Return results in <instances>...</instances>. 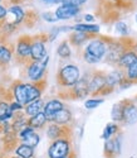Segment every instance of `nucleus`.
<instances>
[{"mask_svg":"<svg viewBox=\"0 0 137 158\" xmlns=\"http://www.w3.org/2000/svg\"><path fill=\"white\" fill-rule=\"evenodd\" d=\"M63 108H64L63 102L59 101V100H57V99L50 100V101H48L47 104H44L43 113H44L45 116H47V120L50 122V120H52V118H53V115L56 114L57 111H59L61 109H63Z\"/></svg>","mask_w":137,"mask_h":158,"instance_id":"nucleus-16","label":"nucleus"},{"mask_svg":"<svg viewBox=\"0 0 137 158\" xmlns=\"http://www.w3.org/2000/svg\"><path fill=\"white\" fill-rule=\"evenodd\" d=\"M72 152V146L68 138H59L53 140L50 147L48 148L49 158H64L69 156Z\"/></svg>","mask_w":137,"mask_h":158,"instance_id":"nucleus-4","label":"nucleus"},{"mask_svg":"<svg viewBox=\"0 0 137 158\" xmlns=\"http://www.w3.org/2000/svg\"><path fill=\"white\" fill-rule=\"evenodd\" d=\"M115 29H116V32H117L118 34H121V35H127V33H128V27H127V24H126L125 22H118V23H116Z\"/></svg>","mask_w":137,"mask_h":158,"instance_id":"nucleus-31","label":"nucleus"},{"mask_svg":"<svg viewBox=\"0 0 137 158\" xmlns=\"http://www.w3.org/2000/svg\"><path fill=\"white\" fill-rule=\"evenodd\" d=\"M125 77L132 84L137 82V61L125 70Z\"/></svg>","mask_w":137,"mask_h":158,"instance_id":"nucleus-29","label":"nucleus"},{"mask_svg":"<svg viewBox=\"0 0 137 158\" xmlns=\"http://www.w3.org/2000/svg\"><path fill=\"white\" fill-rule=\"evenodd\" d=\"M88 39V34L87 33H82V32H74L71 37H69V42L74 46H82Z\"/></svg>","mask_w":137,"mask_h":158,"instance_id":"nucleus-26","label":"nucleus"},{"mask_svg":"<svg viewBox=\"0 0 137 158\" xmlns=\"http://www.w3.org/2000/svg\"><path fill=\"white\" fill-rule=\"evenodd\" d=\"M102 102H103V99H88L84 102V106L87 109H96L97 106H100Z\"/></svg>","mask_w":137,"mask_h":158,"instance_id":"nucleus-32","label":"nucleus"},{"mask_svg":"<svg viewBox=\"0 0 137 158\" xmlns=\"http://www.w3.org/2000/svg\"><path fill=\"white\" fill-rule=\"evenodd\" d=\"M48 56H45L42 61H30L28 63V69H26V75L30 80L35 84L39 81H42V78L44 77L47 63H48Z\"/></svg>","mask_w":137,"mask_h":158,"instance_id":"nucleus-5","label":"nucleus"},{"mask_svg":"<svg viewBox=\"0 0 137 158\" xmlns=\"http://www.w3.org/2000/svg\"><path fill=\"white\" fill-rule=\"evenodd\" d=\"M136 22H137V15H136Z\"/></svg>","mask_w":137,"mask_h":158,"instance_id":"nucleus-43","label":"nucleus"},{"mask_svg":"<svg viewBox=\"0 0 137 158\" xmlns=\"http://www.w3.org/2000/svg\"><path fill=\"white\" fill-rule=\"evenodd\" d=\"M121 135L116 137V138H109L106 140L104 143V153L108 156V157H112V156H116V154H119L121 152Z\"/></svg>","mask_w":137,"mask_h":158,"instance_id":"nucleus-12","label":"nucleus"},{"mask_svg":"<svg viewBox=\"0 0 137 158\" xmlns=\"http://www.w3.org/2000/svg\"><path fill=\"white\" fill-rule=\"evenodd\" d=\"M125 77V73H123L121 70H113L112 72H109L106 75V84L107 87H109L111 90L115 89V86L119 85V82L122 81V78Z\"/></svg>","mask_w":137,"mask_h":158,"instance_id":"nucleus-18","label":"nucleus"},{"mask_svg":"<svg viewBox=\"0 0 137 158\" xmlns=\"http://www.w3.org/2000/svg\"><path fill=\"white\" fill-rule=\"evenodd\" d=\"M11 60V49L5 46L0 44V64H6Z\"/></svg>","mask_w":137,"mask_h":158,"instance_id":"nucleus-27","label":"nucleus"},{"mask_svg":"<svg viewBox=\"0 0 137 158\" xmlns=\"http://www.w3.org/2000/svg\"><path fill=\"white\" fill-rule=\"evenodd\" d=\"M9 158H19L18 156H11V157H9Z\"/></svg>","mask_w":137,"mask_h":158,"instance_id":"nucleus-40","label":"nucleus"},{"mask_svg":"<svg viewBox=\"0 0 137 158\" xmlns=\"http://www.w3.org/2000/svg\"><path fill=\"white\" fill-rule=\"evenodd\" d=\"M43 19L44 20H47V22H52V23H54V22H57L58 20V18L56 17V14L54 13H50V11H47V13H43Z\"/></svg>","mask_w":137,"mask_h":158,"instance_id":"nucleus-34","label":"nucleus"},{"mask_svg":"<svg viewBox=\"0 0 137 158\" xmlns=\"http://www.w3.org/2000/svg\"><path fill=\"white\" fill-rule=\"evenodd\" d=\"M107 52V41L104 38H94L91 39L89 43L87 44L84 53H83V58L87 63L89 64H94L98 63L106 55Z\"/></svg>","mask_w":137,"mask_h":158,"instance_id":"nucleus-1","label":"nucleus"},{"mask_svg":"<svg viewBox=\"0 0 137 158\" xmlns=\"http://www.w3.org/2000/svg\"><path fill=\"white\" fill-rule=\"evenodd\" d=\"M132 48V51L135 52V53H137V43L136 44H133V47H131Z\"/></svg>","mask_w":137,"mask_h":158,"instance_id":"nucleus-39","label":"nucleus"},{"mask_svg":"<svg viewBox=\"0 0 137 158\" xmlns=\"http://www.w3.org/2000/svg\"><path fill=\"white\" fill-rule=\"evenodd\" d=\"M14 116V113L10 109V105L5 101H0V122H9Z\"/></svg>","mask_w":137,"mask_h":158,"instance_id":"nucleus-24","label":"nucleus"},{"mask_svg":"<svg viewBox=\"0 0 137 158\" xmlns=\"http://www.w3.org/2000/svg\"><path fill=\"white\" fill-rule=\"evenodd\" d=\"M137 61V53H135V52L132 49H127L125 53H123L118 61V67H121L122 70H126L127 67H130V66L132 63H135Z\"/></svg>","mask_w":137,"mask_h":158,"instance_id":"nucleus-19","label":"nucleus"},{"mask_svg":"<svg viewBox=\"0 0 137 158\" xmlns=\"http://www.w3.org/2000/svg\"><path fill=\"white\" fill-rule=\"evenodd\" d=\"M122 110H123V101H119L113 105L112 111H111V118L113 122H116V123L122 122Z\"/></svg>","mask_w":137,"mask_h":158,"instance_id":"nucleus-25","label":"nucleus"},{"mask_svg":"<svg viewBox=\"0 0 137 158\" xmlns=\"http://www.w3.org/2000/svg\"><path fill=\"white\" fill-rule=\"evenodd\" d=\"M117 131H118V125H117V123H108V124L106 125L104 130H103L102 138H103L104 140H107V139H109V138H112V137L117 133Z\"/></svg>","mask_w":137,"mask_h":158,"instance_id":"nucleus-28","label":"nucleus"},{"mask_svg":"<svg viewBox=\"0 0 137 158\" xmlns=\"http://www.w3.org/2000/svg\"><path fill=\"white\" fill-rule=\"evenodd\" d=\"M64 158H72V156L69 154V156H67V157H64Z\"/></svg>","mask_w":137,"mask_h":158,"instance_id":"nucleus-41","label":"nucleus"},{"mask_svg":"<svg viewBox=\"0 0 137 158\" xmlns=\"http://www.w3.org/2000/svg\"><path fill=\"white\" fill-rule=\"evenodd\" d=\"M72 95L77 99L84 98L88 95V78H86V77L79 78L72 86Z\"/></svg>","mask_w":137,"mask_h":158,"instance_id":"nucleus-13","label":"nucleus"},{"mask_svg":"<svg viewBox=\"0 0 137 158\" xmlns=\"http://www.w3.org/2000/svg\"><path fill=\"white\" fill-rule=\"evenodd\" d=\"M65 133H67V128L63 127V125L50 123L47 128V135L52 140H56V139H59V138H68L65 135Z\"/></svg>","mask_w":137,"mask_h":158,"instance_id":"nucleus-15","label":"nucleus"},{"mask_svg":"<svg viewBox=\"0 0 137 158\" xmlns=\"http://www.w3.org/2000/svg\"><path fill=\"white\" fill-rule=\"evenodd\" d=\"M30 47H32V38L30 37H22L17 43V57L23 60L24 62H30Z\"/></svg>","mask_w":137,"mask_h":158,"instance_id":"nucleus-8","label":"nucleus"},{"mask_svg":"<svg viewBox=\"0 0 137 158\" xmlns=\"http://www.w3.org/2000/svg\"><path fill=\"white\" fill-rule=\"evenodd\" d=\"M17 134H18V139L20 140V143L25 144V146H29L32 148H35L39 144V140H40L39 134L35 133V130L32 127H29V125L24 127L22 130L18 131Z\"/></svg>","mask_w":137,"mask_h":158,"instance_id":"nucleus-6","label":"nucleus"},{"mask_svg":"<svg viewBox=\"0 0 137 158\" xmlns=\"http://www.w3.org/2000/svg\"><path fill=\"white\" fill-rule=\"evenodd\" d=\"M87 0H62V4L63 5H69V6H77L79 8L82 4H84Z\"/></svg>","mask_w":137,"mask_h":158,"instance_id":"nucleus-33","label":"nucleus"},{"mask_svg":"<svg viewBox=\"0 0 137 158\" xmlns=\"http://www.w3.org/2000/svg\"><path fill=\"white\" fill-rule=\"evenodd\" d=\"M57 53L62 58H69L71 57V53H72L71 47H69V42H68V41H63L59 44L58 49H57Z\"/></svg>","mask_w":137,"mask_h":158,"instance_id":"nucleus-30","label":"nucleus"},{"mask_svg":"<svg viewBox=\"0 0 137 158\" xmlns=\"http://www.w3.org/2000/svg\"><path fill=\"white\" fill-rule=\"evenodd\" d=\"M13 95L15 98V101L22 104L23 106L28 104V96H26V84L24 82H15L13 86Z\"/></svg>","mask_w":137,"mask_h":158,"instance_id":"nucleus-11","label":"nucleus"},{"mask_svg":"<svg viewBox=\"0 0 137 158\" xmlns=\"http://www.w3.org/2000/svg\"><path fill=\"white\" fill-rule=\"evenodd\" d=\"M15 154L19 158H33L34 157V148L20 143L15 147Z\"/></svg>","mask_w":137,"mask_h":158,"instance_id":"nucleus-23","label":"nucleus"},{"mask_svg":"<svg viewBox=\"0 0 137 158\" xmlns=\"http://www.w3.org/2000/svg\"><path fill=\"white\" fill-rule=\"evenodd\" d=\"M74 32H82V33H98L100 27L97 24H86V23H79L76 24L74 27H72Z\"/></svg>","mask_w":137,"mask_h":158,"instance_id":"nucleus-22","label":"nucleus"},{"mask_svg":"<svg viewBox=\"0 0 137 158\" xmlns=\"http://www.w3.org/2000/svg\"><path fill=\"white\" fill-rule=\"evenodd\" d=\"M44 109V101L42 99H38L35 101H32L29 104L25 105V114L29 115V116H34L39 113H42Z\"/></svg>","mask_w":137,"mask_h":158,"instance_id":"nucleus-20","label":"nucleus"},{"mask_svg":"<svg viewBox=\"0 0 137 158\" xmlns=\"http://www.w3.org/2000/svg\"><path fill=\"white\" fill-rule=\"evenodd\" d=\"M8 14H9L8 24H11V25L19 24V23L23 22L24 18H25V13H24V10H23L19 5H13V6H10V8L6 10V15H8Z\"/></svg>","mask_w":137,"mask_h":158,"instance_id":"nucleus-10","label":"nucleus"},{"mask_svg":"<svg viewBox=\"0 0 137 158\" xmlns=\"http://www.w3.org/2000/svg\"><path fill=\"white\" fill-rule=\"evenodd\" d=\"M122 123L126 125H132L137 123V106L132 100H123Z\"/></svg>","mask_w":137,"mask_h":158,"instance_id":"nucleus-7","label":"nucleus"},{"mask_svg":"<svg viewBox=\"0 0 137 158\" xmlns=\"http://www.w3.org/2000/svg\"><path fill=\"white\" fill-rule=\"evenodd\" d=\"M80 78L79 69L76 64H67L62 67L57 75V80L61 86L64 87H72Z\"/></svg>","mask_w":137,"mask_h":158,"instance_id":"nucleus-3","label":"nucleus"},{"mask_svg":"<svg viewBox=\"0 0 137 158\" xmlns=\"http://www.w3.org/2000/svg\"><path fill=\"white\" fill-rule=\"evenodd\" d=\"M111 91L106 84V73L102 71L94 72L91 80H88V95H107Z\"/></svg>","mask_w":137,"mask_h":158,"instance_id":"nucleus-2","label":"nucleus"},{"mask_svg":"<svg viewBox=\"0 0 137 158\" xmlns=\"http://www.w3.org/2000/svg\"><path fill=\"white\" fill-rule=\"evenodd\" d=\"M0 128H2V122H0Z\"/></svg>","mask_w":137,"mask_h":158,"instance_id":"nucleus-42","label":"nucleus"},{"mask_svg":"<svg viewBox=\"0 0 137 158\" xmlns=\"http://www.w3.org/2000/svg\"><path fill=\"white\" fill-rule=\"evenodd\" d=\"M47 122H48V120H47V116H45V114L42 111V113L34 115V116H30L29 119H28V125L32 127L34 130H35V129H42V128L47 124Z\"/></svg>","mask_w":137,"mask_h":158,"instance_id":"nucleus-21","label":"nucleus"},{"mask_svg":"<svg viewBox=\"0 0 137 158\" xmlns=\"http://www.w3.org/2000/svg\"><path fill=\"white\" fill-rule=\"evenodd\" d=\"M43 2H45V3H61L62 0H43Z\"/></svg>","mask_w":137,"mask_h":158,"instance_id":"nucleus-38","label":"nucleus"},{"mask_svg":"<svg viewBox=\"0 0 137 158\" xmlns=\"http://www.w3.org/2000/svg\"><path fill=\"white\" fill-rule=\"evenodd\" d=\"M79 13V8L77 6H69V5H61L57 10H56V17L58 19H62V20H65V19H71L73 17H76Z\"/></svg>","mask_w":137,"mask_h":158,"instance_id":"nucleus-14","label":"nucleus"},{"mask_svg":"<svg viewBox=\"0 0 137 158\" xmlns=\"http://www.w3.org/2000/svg\"><path fill=\"white\" fill-rule=\"evenodd\" d=\"M47 56L44 39H32L30 47V61H42Z\"/></svg>","mask_w":137,"mask_h":158,"instance_id":"nucleus-9","label":"nucleus"},{"mask_svg":"<svg viewBox=\"0 0 137 158\" xmlns=\"http://www.w3.org/2000/svg\"><path fill=\"white\" fill-rule=\"evenodd\" d=\"M9 105H10V109L13 110V113H14V111H22V109H23V105L19 104V102H17V101H13Z\"/></svg>","mask_w":137,"mask_h":158,"instance_id":"nucleus-35","label":"nucleus"},{"mask_svg":"<svg viewBox=\"0 0 137 158\" xmlns=\"http://www.w3.org/2000/svg\"><path fill=\"white\" fill-rule=\"evenodd\" d=\"M5 18H6V9L3 5H0V20H3Z\"/></svg>","mask_w":137,"mask_h":158,"instance_id":"nucleus-36","label":"nucleus"},{"mask_svg":"<svg viewBox=\"0 0 137 158\" xmlns=\"http://www.w3.org/2000/svg\"><path fill=\"white\" fill-rule=\"evenodd\" d=\"M93 19H94V17L92 14H86L84 15V20L86 22H93Z\"/></svg>","mask_w":137,"mask_h":158,"instance_id":"nucleus-37","label":"nucleus"},{"mask_svg":"<svg viewBox=\"0 0 137 158\" xmlns=\"http://www.w3.org/2000/svg\"><path fill=\"white\" fill-rule=\"evenodd\" d=\"M71 120H72L71 111L68 110V109H65V108H63V109H61L59 111H57L56 114L53 115L50 123L58 124V125H67Z\"/></svg>","mask_w":137,"mask_h":158,"instance_id":"nucleus-17","label":"nucleus"}]
</instances>
